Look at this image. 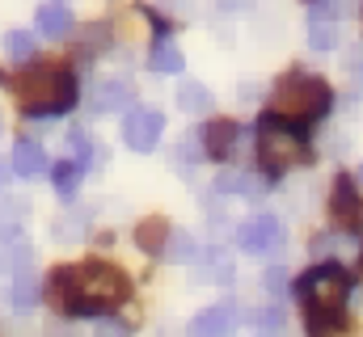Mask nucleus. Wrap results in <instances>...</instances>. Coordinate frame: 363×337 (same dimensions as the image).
<instances>
[{"label":"nucleus","mask_w":363,"mask_h":337,"mask_svg":"<svg viewBox=\"0 0 363 337\" xmlns=\"http://www.w3.org/2000/svg\"><path fill=\"white\" fill-rule=\"evenodd\" d=\"M127 295H131L127 274L106 261L51 274V304L60 312H106V308H118Z\"/></svg>","instance_id":"1"},{"label":"nucleus","mask_w":363,"mask_h":337,"mask_svg":"<svg viewBox=\"0 0 363 337\" xmlns=\"http://www.w3.org/2000/svg\"><path fill=\"white\" fill-rule=\"evenodd\" d=\"M334 105V93L321 76H283L271 93V114L283 122H317Z\"/></svg>","instance_id":"2"},{"label":"nucleus","mask_w":363,"mask_h":337,"mask_svg":"<svg viewBox=\"0 0 363 337\" xmlns=\"http://www.w3.org/2000/svg\"><path fill=\"white\" fill-rule=\"evenodd\" d=\"M13 93L26 114H64L77 105V81L64 68H34L13 81Z\"/></svg>","instance_id":"3"},{"label":"nucleus","mask_w":363,"mask_h":337,"mask_svg":"<svg viewBox=\"0 0 363 337\" xmlns=\"http://www.w3.org/2000/svg\"><path fill=\"white\" fill-rule=\"evenodd\" d=\"M300 295L313 312V329L321 333L325 325H338V312L351 295V274L342 265H313L304 278H300Z\"/></svg>","instance_id":"4"},{"label":"nucleus","mask_w":363,"mask_h":337,"mask_svg":"<svg viewBox=\"0 0 363 337\" xmlns=\"http://www.w3.org/2000/svg\"><path fill=\"white\" fill-rule=\"evenodd\" d=\"M304 156H308V148H304V135L296 131V122H283L274 114H267L258 122V161H262V168L271 177L296 168Z\"/></svg>","instance_id":"5"},{"label":"nucleus","mask_w":363,"mask_h":337,"mask_svg":"<svg viewBox=\"0 0 363 337\" xmlns=\"http://www.w3.org/2000/svg\"><path fill=\"white\" fill-rule=\"evenodd\" d=\"M237 245L245 253H279L283 249V224L274 219V215H254V219H245L241 228H237Z\"/></svg>","instance_id":"6"},{"label":"nucleus","mask_w":363,"mask_h":337,"mask_svg":"<svg viewBox=\"0 0 363 337\" xmlns=\"http://www.w3.org/2000/svg\"><path fill=\"white\" fill-rule=\"evenodd\" d=\"M161 131H165V118L157 110H131L127 122H123V144L131 152H152L157 139H161Z\"/></svg>","instance_id":"7"},{"label":"nucleus","mask_w":363,"mask_h":337,"mask_svg":"<svg viewBox=\"0 0 363 337\" xmlns=\"http://www.w3.org/2000/svg\"><path fill=\"white\" fill-rule=\"evenodd\" d=\"M330 215H334V224H338V228H347V232H359V228H363V202H359V190H355V181H351V177H338V181H334Z\"/></svg>","instance_id":"8"},{"label":"nucleus","mask_w":363,"mask_h":337,"mask_svg":"<svg viewBox=\"0 0 363 337\" xmlns=\"http://www.w3.org/2000/svg\"><path fill=\"white\" fill-rule=\"evenodd\" d=\"M338 42V8L330 0H317L308 13V47L313 51H334Z\"/></svg>","instance_id":"9"},{"label":"nucleus","mask_w":363,"mask_h":337,"mask_svg":"<svg viewBox=\"0 0 363 337\" xmlns=\"http://www.w3.org/2000/svg\"><path fill=\"white\" fill-rule=\"evenodd\" d=\"M237 329V308L233 304H216V308H203L194 321H190V333L194 337H224Z\"/></svg>","instance_id":"10"},{"label":"nucleus","mask_w":363,"mask_h":337,"mask_svg":"<svg viewBox=\"0 0 363 337\" xmlns=\"http://www.w3.org/2000/svg\"><path fill=\"white\" fill-rule=\"evenodd\" d=\"M233 148H237V127H233L228 118L207 122V131H203V152H207L211 161H228Z\"/></svg>","instance_id":"11"},{"label":"nucleus","mask_w":363,"mask_h":337,"mask_svg":"<svg viewBox=\"0 0 363 337\" xmlns=\"http://www.w3.org/2000/svg\"><path fill=\"white\" fill-rule=\"evenodd\" d=\"M93 114H114V110H127L131 105V84L127 81H101L89 93Z\"/></svg>","instance_id":"12"},{"label":"nucleus","mask_w":363,"mask_h":337,"mask_svg":"<svg viewBox=\"0 0 363 337\" xmlns=\"http://www.w3.org/2000/svg\"><path fill=\"white\" fill-rule=\"evenodd\" d=\"M38 34L43 38H68L72 34V8L64 0H51L38 8Z\"/></svg>","instance_id":"13"},{"label":"nucleus","mask_w":363,"mask_h":337,"mask_svg":"<svg viewBox=\"0 0 363 337\" xmlns=\"http://www.w3.org/2000/svg\"><path fill=\"white\" fill-rule=\"evenodd\" d=\"M9 168H13L17 177H38V173H47V152H43L34 139H17Z\"/></svg>","instance_id":"14"},{"label":"nucleus","mask_w":363,"mask_h":337,"mask_svg":"<svg viewBox=\"0 0 363 337\" xmlns=\"http://www.w3.org/2000/svg\"><path fill=\"white\" fill-rule=\"evenodd\" d=\"M182 51H178V42H169V38H157L152 42V55H148V68L152 72H165V76H174V72H182Z\"/></svg>","instance_id":"15"},{"label":"nucleus","mask_w":363,"mask_h":337,"mask_svg":"<svg viewBox=\"0 0 363 337\" xmlns=\"http://www.w3.org/2000/svg\"><path fill=\"white\" fill-rule=\"evenodd\" d=\"M194 278H199V282H233V257H224V253H207V257H199Z\"/></svg>","instance_id":"16"},{"label":"nucleus","mask_w":363,"mask_h":337,"mask_svg":"<svg viewBox=\"0 0 363 337\" xmlns=\"http://www.w3.org/2000/svg\"><path fill=\"white\" fill-rule=\"evenodd\" d=\"M9 304H13V308H34V304H38V278H34L30 270L13 274V282H9Z\"/></svg>","instance_id":"17"},{"label":"nucleus","mask_w":363,"mask_h":337,"mask_svg":"<svg viewBox=\"0 0 363 337\" xmlns=\"http://www.w3.org/2000/svg\"><path fill=\"white\" fill-rule=\"evenodd\" d=\"M178 105L186 110V114H207V110H211V93H207L199 81H186L178 88Z\"/></svg>","instance_id":"18"},{"label":"nucleus","mask_w":363,"mask_h":337,"mask_svg":"<svg viewBox=\"0 0 363 337\" xmlns=\"http://www.w3.org/2000/svg\"><path fill=\"white\" fill-rule=\"evenodd\" d=\"M161 253H165V261H199V245L190 232H169Z\"/></svg>","instance_id":"19"},{"label":"nucleus","mask_w":363,"mask_h":337,"mask_svg":"<svg viewBox=\"0 0 363 337\" xmlns=\"http://www.w3.org/2000/svg\"><path fill=\"white\" fill-rule=\"evenodd\" d=\"M4 55H9L13 64H26V59L34 55V34H30V30H9V34H4Z\"/></svg>","instance_id":"20"},{"label":"nucleus","mask_w":363,"mask_h":337,"mask_svg":"<svg viewBox=\"0 0 363 337\" xmlns=\"http://www.w3.org/2000/svg\"><path fill=\"white\" fill-rule=\"evenodd\" d=\"M165 219H144L140 228H135V241H140V249H148V253H161L165 249Z\"/></svg>","instance_id":"21"},{"label":"nucleus","mask_w":363,"mask_h":337,"mask_svg":"<svg viewBox=\"0 0 363 337\" xmlns=\"http://www.w3.org/2000/svg\"><path fill=\"white\" fill-rule=\"evenodd\" d=\"M51 177H55L60 198H72V194H77V185H81V165H77V161H60V165L51 168Z\"/></svg>","instance_id":"22"},{"label":"nucleus","mask_w":363,"mask_h":337,"mask_svg":"<svg viewBox=\"0 0 363 337\" xmlns=\"http://www.w3.org/2000/svg\"><path fill=\"white\" fill-rule=\"evenodd\" d=\"M21 215H26V202H0V236H4V241H13Z\"/></svg>","instance_id":"23"},{"label":"nucleus","mask_w":363,"mask_h":337,"mask_svg":"<svg viewBox=\"0 0 363 337\" xmlns=\"http://www.w3.org/2000/svg\"><path fill=\"white\" fill-rule=\"evenodd\" d=\"M30 257H34V253H30L26 241H9V249H4V265L21 274V270H30Z\"/></svg>","instance_id":"24"},{"label":"nucleus","mask_w":363,"mask_h":337,"mask_svg":"<svg viewBox=\"0 0 363 337\" xmlns=\"http://www.w3.org/2000/svg\"><path fill=\"white\" fill-rule=\"evenodd\" d=\"M81 232H85V215H81V211H72V215H64V219L55 224V236H60V241H81Z\"/></svg>","instance_id":"25"},{"label":"nucleus","mask_w":363,"mask_h":337,"mask_svg":"<svg viewBox=\"0 0 363 337\" xmlns=\"http://www.w3.org/2000/svg\"><path fill=\"white\" fill-rule=\"evenodd\" d=\"M254 321H258V329H262V333H279V329L287 325V316H283L279 308H262V312H258Z\"/></svg>","instance_id":"26"},{"label":"nucleus","mask_w":363,"mask_h":337,"mask_svg":"<svg viewBox=\"0 0 363 337\" xmlns=\"http://www.w3.org/2000/svg\"><path fill=\"white\" fill-rule=\"evenodd\" d=\"M68 144H72V152H77V165L85 168V165H89V156H93L89 139H85V135H81V131H72V135H68Z\"/></svg>","instance_id":"27"},{"label":"nucleus","mask_w":363,"mask_h":337,"mask_svg":"<svg viewBox=\"0 0 363 337\" xmlns=\"http://www.w3.org/2000/svg\"><path fill=\"white\" fill-rule=\"evenodd\" d=\"M262 287H267L271 295H283V291H287V274H283V270H267V274H262Z\"/></svg>","instance_id":"28"},{"label":"nucleus","mask_w":363,"mask_h":337,"mask_svg":"<svg viewBox=\"0 0 363 337\" xmlns=\"http://www.w3.org/2000/svg\"><path fill=\"white\" fill-rule=\"evenodd\" d=\"M93 337H127V329L114 325V321H97V325H93Z\"/></svg>","instance_id":"29"},{"label":"nucleus","mask_w":363,"mask_h":337,"mask_svg":"<svg viewBox=\"0 0 363 337\" xmlns=\"http://www.w3.org/2000/svg\"><path fill=\"white\" fill-rule=\"evenodd\" d=\"M47 337H77V333H72L68 325H51V329H47Z\"/></svg>","instance_id":"30"},{"label":"nucleus","mask_w":363,"mask_h":337,"mask_svg":"<svg viewBox=\"0 0 363 337\" xmlns=\"http://www.w3.org/2000/svg\"><path fill=\"white\" fill-rule=\"evenodd\" d=\"M9 173H13V168H9L4 161H0V190H4V181H9Z\"/></svg>","instance_id":"31"},{"label":"nucleus","mask_w":363,"mask_h":337,"mask_svg":"<svg viewBox=\"0 0 363 337\" xmlns=\"http://www.w3.org/2000/svg\"><path fill=\"white\" fill-rule=\"evenodd\" d=\"M359 274H363V257H359Z\"/></svg>","instance_id":"32"},{"label":"nucleus","mask_w":363,"mask_h":337,"mask_svg":"<svg viewBox=\"0 0 363 337\" xmlns=\"http://www.w3.org/2000/svg\"><path fill=\"white\" fill-rule=\"evenodd\" d=\"M359 177H363V168H359Z\"/></svg>","instance_id":"33"}]
</instances>
